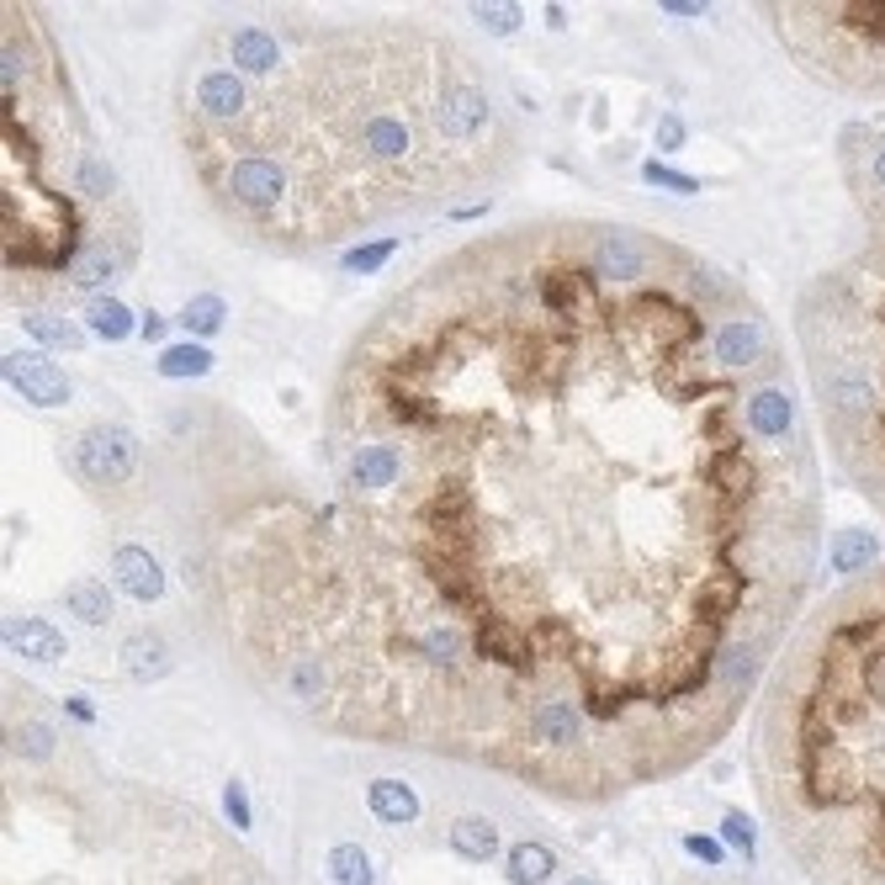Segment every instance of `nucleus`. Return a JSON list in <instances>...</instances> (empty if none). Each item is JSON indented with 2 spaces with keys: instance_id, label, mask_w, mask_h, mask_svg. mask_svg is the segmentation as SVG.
<instances>
[{
  "instance_id": "393cba45",
  "label": "nucleus",
  "mask_w": 885,
  "mask_h": 885,
  "mask_svg": "<svg viewBox=\"0 0 885 885\" xmlns=\"http://www.w3.org/2000/svg\"><path fill=\"white\" fill-rule=\"evenodd\" d=\"M695 885H716V881H695Z\"/></svg>"
},
{
  "instance_id": "f8f14e48",
  "label": "nucleus",
  "mask_w": 885,
  "mask_h": 885,
  "mask_svg": "<svg viewBox=\"0 0 885 885\" xmlns=\"http://www.w3.org/2000/svg\"><path fill=\"white\" fill-rule=\"evenodd\" d=\"M64 604H70L81 620H90V626H107V620L118 615V604H112V589H107V583H96V578H81V583H70Z\"/></svg>"
},
{
  "instance_id": "4be33fe9",
  "label": "nucleus",
  "mask_w": 885,
  "mask_h": 885,
  "mask_svg": "<svg viewBox=\"0 0 885 885\" xmlns=\"http://www.w3.org/2000/svg\"><path fill=\"white\" fill-rule=\"evenodd\" d=\"M229 822H234V827H249V806H244L239 779H229Z\"/></svg>"
},
{
  "instance_id": "20e7f679",
  "label": "nucleus",
  "mask_w": 885,
  "mask_h": 885,
  "mask_svg": "<svg viewBox=\"0 0 885 885\" xmlns=\"http://www.w3.org/2000/svg\"><path fill=\"white\" fill-rule=\"evenodd\" d=\"M70 462L85 483L127 488L138 478V441L122 425H90V430H81V441L70 445Z\"/></svg>"
},
{
  "instance_id": "f03ea898",
  "label": "nucleus",
  "mask_w": 885,
  "mask_h": 885,
  "mask_svg": "<svg viewBox=\"0 0 885 885\" xmlns=\"http://www.w3.org/2000/svg\"><path fill=\"white\" fill-rule=\"evenodd\" d=\"M175 133L212 218L286 260L520 160L499 75L425 16H218L181 64Z\"/></svg>"
},
{
  "instance_id": "f257e3e1",
  "label": "nucleus",
  "mask_w": 885,
  "mask_h": 885,
  "mask_svg": "<svg viewBox=\"0 0 885 885\" xmlns=\"http://www.w3.org/2000/svg\"><path fill=\"white\" fill-rule=\"evenodd\" d=\"M308 515H234L218 626L340 737L610 801L716 748L816 563L753 303L620 223L509 229L377 308Z\"/></svg>"
},
{
  "instance_id": "1a4fd4ad",
  "label": "nucleus",
  "mask_w": 885,
  "mask_h": 885,
  "mask_svg": "<svg viewBox=\"0 0 885 885\" xmlns=\"http://www.w3.org/2000/svg\"><path fill=\"white\" fill-rule=\"evenodd\" d=\"M445 844H451V853L456 859H493L499 853V827L488 822V816H456L451 822V833H445Z\"/></svg>"
},
{
  "instance_id": "39448f33",
  "label": "nucleus",
  "mask_w": 885,
  "mask_h": 885,
  "mask_svg": "<svg viewBox=\"0 0 885 885\" xmlns=\"http://www.w3.org/2000/svg\"><path fill=\"white\" fill-rule=\"evenodd\" d=\"M5 382H11L27 403H38V408L70 403V377L48 361V356H38V351H11V356H5Z\"/></svg>"
},
{
  "instance_id": "6ab92c4d",
  "label": "nucleus",
  "mask_w": 885,
  "mask_h": 885,
  "mask_svg": "<svg viewBox=\"0 0 885 885\" xmlns=\"http://www.w3.org/2000/svg\"><path fill=\"white\" fill-rule=\"evenodd\" d=\"M16 753H27V759H42V753H53V732H48V726H22V737H16Z\"/></svg>"
},
{
  "instance_id": "b1692460",
  "label": "nucleus",
  "mask_w": 885,
  "mask_h": 885,
  "mask_svg": "<svg viewBox=\"0 0 885 885\" xmlns=\"http://www.w3.org/2000/svg\"><path fill=\"white\" fill-rule=\"evenodd\" d=\"M563 885H594V881H563Z\"/></svg>"
},
{
  "instance_id": "4468645a",
  "label": "nucleus",
  "mask_w": 885,
  "mask_h": 885,
  "mask_svg": "<svg viewBox=\"0 0 885 885\" xmlns=\"http://www.w3.org/2000/svg\"><path fill=\"white\" fill-rule=\"evenodd\" d=\"M85 319H90V329H96V334H107V340H122V334L133 329L127 308H122V303H112V297H90Z\"/></svg>"
},
{
  "instance_id": "ddd939ff",
  "label": "nucleus",
  "mask_w": 885,
  "mask_h": 885,
  "mask_svg": "<svg viewBox=\"0 0 885 885\" xmlns=\"http://www.w3.org/2000/svg\"><path fill=\"white\" fill-rule=\"evenodd\" d=\"M329 881L334 885H371V853L361 844H334L329 848Z\"/></svg>"
},
{
  "instance_id": "6e6552de",
  "label": "nucleus",
  "mask_w": 885,
  "mask_h": 885,
  "mask_svg": "<svg viewBox=\"0 0 885 885\" xmlns=\"http://www.w3.org/2000/svg\"><path fill=\"white\" fill-rule=\"evenodd\" d=\"M5 642L16 647L22 657H33V663H59V657H64V637H59L48 620H38V615H16V620L5 626Z\"/></svg>"
},
{
  "instance_id": "423d86ee",
  "label": "nucleus",
  "mask_w": 885,
  "mask_h": 885,
  "mask_svg": "<svg viewBox=\"0 0 885 885\" xmlns=\"http://www.w3.org/2000/svg\"><path fill=\"white\" fill-rule=\"evenodd\" d=\"M112 573H118L122 594H133L138 604L164 600V573H160V563H155L144 546H118V557H112Z\"/></svg>"
},
{
  "instance_id": "a211bd4d",
  "label": "nucleus",
  "mask_w": 885,
  "mask_h": 885,
  "mask_svg": "<svg viewBox=\"0 0 885 885\" xmlns=\"http://www.w3.org/2000/svg\"><path fill=\"white\" fill-rule=\"evenodd\" d=\"M859 557H875V541L859 536V530H848L844 541H838V567H864Z\"/></svg>"
},
{
  "instance_id": "9b49d317",
  "label": "nucleus",
  "mask_w": 885,
  "mask_h": 885,
  "mask_svg": "<svg viewBox=\"0 0 885 885\" xmlns=\"http://www.w3.org/2000/svg\"><path fill=\"white\" fill-rule=\"evenodd\" d=\"M509 885H541L557 875V853L546 844H515L509 848V864H504Z\"/></svg>"
},
{
  "instance_id": "aec40b11",
  "label": "nucleus",
  "mask_w": 885,
  "mask_h": 885,
  "mask_svg": "<svg viewBox=\"0 0 885 885\" xmlns=\"http://www.w3.org/2000/svg\"><path fill=\"white\" fill-rule=\"evenodd\" d=\"M478 16H483V22H488V27H493V33H509V27H520V16H515V5H483Z\"/></svg>"
},
{
  "instance_id": "2eb2a0df",
  "label": "nucleus",
  "mask_w": 885,
  "mask_h": 885,
  "mask_svg": "<svg viewBox=\"0 0 885 885\" xmlns=\"http://www.w3.org/2000/svg\"><path fill=\"white\" fill-rule=\"evenodd\" d=\"M160 371L164 377H197V371H212V356L201 345H175L160 356Z\"/></svg>"
},
{
  "instance_id": "9d476101",
  "label": "nucleus",
  "mask_w": 885,
  "mask_h": 885,
  "mask_svg": "<svg viewBox=\"0 0 885 885\" xmlns=\"http://www.w3.org/2000/svg\"><path fill=\"white\" fill-rule=\"evenodd\" d=\"M366 806H371V816H377V822H388V827H393V822L403 827V822H414V816H419V796H414L403 779H371Z\"/></svg>"
},
{
  "instance_id": "0eeeda50",
  "label": "nucleus",
  "mask_w": 885,
  "mask_h": 885,
  "mask_svg": "<svg viewBox=\"0 0 885 885\" xmlns=\"http://www.w3.org/2000/svg\"><path fill=\"white\" fill-rule=\"evenodd\" d=\"M122 668H127L138 685H155V679H164V674L175 668V647L164 642L160 631H133V637L122 642Z\"/></svg>"
},
{
  "instance_id": "7ed1b4c3",
  "label": "nucleus",
  "mask_w": 885,
  "mask_h": 885,
  "mask_svg": "<svg viewBox=\"0 0 885 885\" xmlns=\"http://www.w3.org/2000/svg\"><path fill=\"white\" fill-rule=\"evenodd\" d=\"M138 255V212L90 144L27 5L5 11V271L107 286Z\"/></svg>"
},
{
  "instance_id": "f3484780",
  "label": "nucleus",
  "mask_w": 885,
  "mask_h": 885,
  "mask_svg": "<svg viewBox=\"0 0 885 885\" xmlns=\"http://www.w3.org/2000/svg\"><path fill=\"white\" fill-rule=\"evenodd\" d=\"M181 323H186V329H197V334H207V329H218V323H223V303H218V297H197V303L181 314Z\"/></svg>"
},
{
  "instance_id": "dca6fc26",
  "label": "nucleus",
  "mask_w": 885,
  "mask_h": 885,
  "mask_svg": "<svg viewBox=\"0 0 885 885\" xmlns=\"http://www.w3.org/2000/svg\"><path fill=\"white\" fill-rule=\"evenodd\" d=\"M27 329L38 334V340H48V345H64V351H81V329L70 319H48V314H27Z\"/></svg>"
},
{
  "instance_id": "412c9836",
  "label": "nucleus",
  "mask_w": 885,
  "mask_h": 885,
  "mask_svg": "<svg viewBox=\"0 0 885 885\" xmlns=\"http://www.w3.org/2000/svg\"><path fill=\"white\" fill-rule=\"evenodd\" d=\"M722 833H726V838H732L737 848H742V859H753V833H748V822H742V816H726Z\"/></svg>"
},
{
  "instance_id": "5701e85b",
  "label": "nucleus",
  "mask_w": 885,
  "mask_h": 885,
  "mask_svg": "<svg viewBox=\"0 0 885 885\" xmlns=\"http://www.w3.org/2000/svg\"><path fill=\"white\" fill-rule=\"evenodd\" d=\"M679 144H685V127L668 118V122H663V149H679Z\"/></svg>"
}]
</instances>
